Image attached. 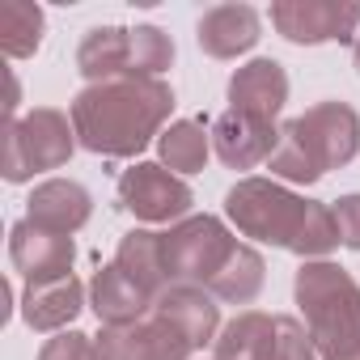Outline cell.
<instances>
[{"label":"cell","instance_id":"obj_16","mask_svg":"<svg viewBox=\"0 0 360 360\" xmlns=\"http://www.w3.org/2000/svg\"><path fill=\"white\" fill-rule=\"evenodd\" d=\"M153 301L119 263L110 267H98L94 280H89V309L98 314L102 326H127V322H140L153 314Z\"/></svg>","mask_w":360,"mask_h":360},{"label":"cell","instance_id":"obj_18","mask_svg":"<svg viewBox=\"0 0 360 360\" xmlns=\"http://www.w3.org/2000/svg\"><path fill=\"white\" fill-rule=\"evenodd\" d=\"M153 309L165 314L178 330H183V335L195 343V352H200L204 343H217V335H221V305H217V297H212L208 288L169 284V288L153 301Z\"/></svg>","mask_w":360,"mask_h":360},{"label":"cell","instance_id":"obj_6","mask_svg":"<svg viewBox=\"0 0 360 360\" xmlns=\"http://www.w3.org/2000/svg\"><path fill=\"white\" fill-rule=\"evenodd\" d=\"M77 144H81L77 127L64 110L34 106L30 115L5 123V161H0V174H5V183H30L43 169L68 165Z\"/></svg>","mask_w":360,"mask_h":360},{"label":"cell","instance_id":"obj_12","mask_svg":"<svg viewBox=\"0 0 360 360\" xmlns=\"http://www.w3.org/2000/svg\"><path fill=\"white\" fill-rule=\"evenodd\" d=\"M288 102V72L280 60H250L229 77V110L250 115L259 123H276Z\"/></svg>","mask_w":360,"mask_h":360},{"label":"cell","instance_id":"obj_3","mask_svg":"<svg viewBox=\"0 0 360 360\" xmlns=\"http://www.w3.org/2000/svg\"><path fill=\"white\" fill-rule=\"evenodd\" d=\"M360 153V115L347 102H318L280 127V144L267 161L276 183L309 187L322 174L347 165Z\"/></svg>","mask_w":360,"mask_h":360},{"label":"cell","instance_id":"obj_26","mask_svg":"<svg viewBox=\"0 0 360 360\" xmlns=\"http://www.w3.org/2000/svg\"><path fill=\"white\" fill-rule=\"evenodd\" d=\"M330 212H335V225H339V246L360 250V195H339L330 204Z\"/></svg>","mask_w":360,"mask_h":360},{"label":"cell","instance_id":"obj_9","mask_svg":"<svg viewBox=\"0 0 360 360\" xmlns=\"http://www.w3.org/2000/svg\"><path fill=\"white\" fill-rule=\"evenodd\" d=\"M271 26L297 47H322V43H352L360 39V5L352 0H276Z\"/></svg>","mask_w":360,"mask_h":360},{"label":"cell","instance_id":"obj_20","mask_svg":"<svg viewBox=\"0 0 360 360\" xmlns=\"http://www.w3.org/2000/svg\"><path fill=\"white\" fill-rule=\"evenodd\" d=\"M115 263L148 292V297H161L169 288L165 280V259H161V233L153 229H131L119 238V250H115Z\"/></svg>","mask_w":360,"mask_h":360},{"label":"cell","instance_id":"obj_13","mask_svg":"<svg viewBox=\"0 0 360 360\" xmlns=\"http://www.w3.org/2000/svg\"><path fill=\"white\" fill-rule=\"evenodd\" d=\"M276 144H280L276 123H259V119L238 115V110H225L212 119V153L229 169H255V165L271 161Z\"/></svg>","mask_w":360,"mask_h":360},{"label":"cell","instance_id":"obj_2","mask_svg":"<svg viewBox=\"0 0 360 360\" xmlns=\"http://www.w3.org/2000/svg\"><path fill=\"white\" fill-rule=\"evenodd\" d=\"M225 217L242 238L301 255L305 263L326 259L339 246V225L330 204L305 200L276 178H238L225 195Z\"/></svg>","mask_w":360,"mask_h":360},{"label":"cell","instance_id":"obj_23","mask_svg":"<svg viewBox=\"0 0 360 360\" xmlns=\"http://www.w3.org/2000/svg\"><path fill=\"white\" fill-rule=\"evenodd\" d=\"M276 314H259V309H242L238 318H229L217 335V360H259L263 343L271 335Z\"/></svg>","mask_w":360,"mask_h":360},{"label":"cell","instance_id":"obj_11","mask_svg":"<svg viewBox=\"0 0 360 360\" xmlns=\"http://www.w3.org/2000/svg\"><path fill=\"white\" fill-rule=\"evenodd\" d=\"M9 259L22 271L26 284H51V280H68L72 263H77V242L51 229H39L34 221H18L9 229Z\"/></svg>","mask_w":360,"mask_h":360},{"label":"cell","instance_id":"obj_5","mask_svg":"<svg viewBox=\"0 0 360 360\" xmlns=\"http://www.w3.org/2000/svg\"><path fill=\"white\" fill-rule=\"evenodd\" d=\"M174 64V39L161 26H94L77 47V68L89 85L119 77H161Z\"/></svg>","mask_w":360,"mask_h":360},{"label":"cell","instance_id":"obj_22","mask_svg":"<svg viewBox=\"0 0 360 360\" xmlns=\"http://www.w3.org/2000/svg\"><path fill=\"white\" fill-rule=\"evenodd\" d=\"M43 30H47V18L39 5L5 0V9H0V47H5L9 60H30L43 47Z\"/></svg>","mask_w":360,"mask_h":360},{"label":"cell","instance_id":"obj_14","mask_svg":"<svg viewBox=\"0 0 360 360\" xmlns=\"http://www.w3.org/2000/svg\"><path fill=\"white\" fill-rule=\"evenodd\" d=\"M89 217H94V195L81 183H72V178H47L26 200V221H34L39 229L64 233V238L85 229Z\"/></svg>","mask_w":360,"mask_h":360},{"label":"cell","instance_id":"obj_10","mask_svg":"<svg viewBox=\"0 0 360 360\" xmlns=\"http://www.w3.org/2000/svg\"><path fill=\"white\" fill-rule=\"evenodd\" d=\"M94 339L98 360H191L195 352V343L157 309L127 326H102V335Z\"/></svg>","mask_w":360,"mask_h":360},{"label":"cell","instance_id":"obj_25","mask_svg":"<svg viewBox=\"0 0 360 360\" xmlns=\"http://www.w3.org/2000/svg\"><path fill=\"white\" fill-rule=\"evenodd\" d=\"M39 360H98V339L85 330H60L39 347Z\"/></svg>","mask_w":360,"mask_h":360},{"label":"cell","instance_id":"obj_8","mask_svg":"<svg viewBox=\"0 0 360 360\" xmlns=\"http://www.w3.org/2000/svg\"><path fill=\"white\" fill-rule=\"evenodd\" d=\"M191 204L195 191L187 187V178L169 174L161 161H136L119 174V208L144 225H178L191 217Z\"/></svg>","mask_w":360,"mask_h":360},{"label":"cell","instance_id":"obj_1","mask_svg":"<svg viewBox=\"0 0 360 360\" xmlns=\"http://www.w3.org/2000/svg\"><path fill=\"white\" fill-rule=\"evenodd\" d=\"M169 115H174V89L161 77H119L85 85L68 106L81 148L106 161L140 157L165 131Z\"/></svg>","mask_w":360,"mask_h":360},{"label":"cell","instance_id":"obj_24","mask_svg":"<svg viewBox=\"0 0 360 360\" xmlns=\"http://www.w3.org/2000/svg\"><path fill=\"white\" fill-rule=\"evenodd\" d=\"M259 360H318V347H314V339H309V330H305L301 318L276 314L271 335H267Z\"/></svg>","mask_w":360,"mask_h":360},{"label":"cell","instance_id":"obj_4","mask_svg":"<svg viewBox=\"0 0 360 360\" xmlns=\"http://www.w3.org/2000/svg\"><path fill=\"white\" fill-rule=\"evenodd\" d=\"M301 322L318 347V360H360V284L347 267L314 259L292 276Z\"/></svg>","mask_w":360,"mask_h":360},{"label":"cell","instance_id":"obj_7","mask_svg":"<svg viewBox=\"0 0 360 360\" xmlns=\"http://www.w3.org/2000/svg\"><path fill=\"white\" fill-rule=\"evenodd\" d=\"M238 238L221 217H187L161 233V259L169 284H195L212 288V280L225 271V263L238 255Z\"/></svg>","mask_w":360,"mask_h":360},{"label":"cell","instance_id":"obj_27","mask_svg":"<svg viewBox=\"0 0 360 360\" xmlns=\"http://www.w3.org/2000/svg\"><path fill=\"white\" fill-rule=\"evenodd\" d=\"M352 56H356V72H360V39H356V47H352Z\"/></svg>","mask_w":360,"mask_h":360},{"label":"cell","instance_id":"obj_17","mask_svg":"<svg viewBox=\"0 0 360 360\" xmlns=\"http://www.w3.org/2000/svg\"><path fill=\"white\" fill-rule=\"evenodd\" d=\"M85 284L77 276L68 280H51V284H26L22 292V318L30 330H43V335H60L77 322V314L85 309Z\"/></svg>","mask_w":360,"mask_h":360},{"label":"cell","instance_id":"obj_28","mask_svg":"<svg viewBox=\"0 0 360 360\" xmlns=\"http://www.w3.org/2000/svg\"><path fill=\"white\" fill-rule=\"evenodd\" d=\"M212 360H217V356H212Z\"/></svg>","mask_w":360,"mask_h":360},{"label":"cell","instance_id":"obj_21","mask_svg":"<svg viewBox=\"0 0 360 360\" xmlns=\"http://www.w3.org/2000/svg\"><path fill=\"white\" fill-rule=\"evenodd\" d=\"M263 284H267V263H263V255L255 250V246H238V255L225 263V271L212 280V297L217 301H225V305H250L259 292H263Z\"/></svg>","mask_w":360,"mask_h":360},{"label":"cell","instance_id":"obj_19","mask_svg":"<svg viewBox=\"0 0 360 360\" xmlns=\"http://www.w3.org/2000/svg\"><path fill=\"white\" fill-rule=\"evenodd\" d=\"M212 153V123L208 119H174L157 136V157L169 174H200Z\"/></svg>","mask_w":360,"mask_h":360},{"label":"cell","instance_id":"obj_15","mask_svg":"<svg viewBox=\"0 0 360 360\" xmlns=\"http://www.w3.org/2000/svg\"><path fill=\"white\" fill-rule=\"evenodd\" d=\"M195 39L212 60H238L263 39V22L250 5H217L200 18Z\"/></svg>","mask_w":360,"mask_h":360}]
</instances>
